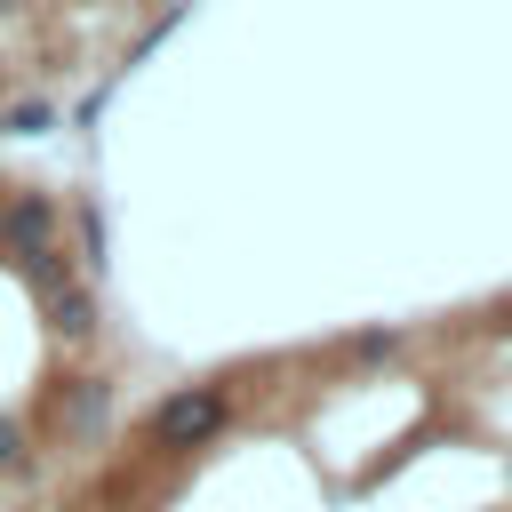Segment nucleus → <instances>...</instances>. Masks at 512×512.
Segmentation results:
<instances>
[{"label": "nucleus", "mask_w": 512, "mask_h": 512, "mask_svg": "<svg viewBox=\"0 0 512 512\" xmlns=\"http://www.w3.org/2000/svg\"><path fill=\"white\" fill-rule=\"evenodd\" d=\"M64 416H72V424L88 432V424L104 416V384H96V376H80V384H72V408H64Z\"/></svg>", "instance_id": "4"}, {"label": "nucleus", "mask_w": 512, "mask_h": 512, "mask_svg": "<svg viewBox=\"0 0 512 512\" xmlns=\"http://www.w3.org/2000/svg\"><path fill=\"white\" fill-rule=\"evenodd\" d=\"M392 344H400V336H392V328H368V336H352V352H360V360H384V352H392Z\"/></svg>", "instance_id": "7"}, {"label": "nucleus", "mask_w": 512, "mask_h": 512, "mask_svg": "<svg viewBox=\"0 0 512 512\" xmlns=\"http://www.w3.org/2000/svg\"><path fill=\"white\" fill-rule=\"evenodd\" d=\"M24 456H32V448H24V424L0 416V472H24Z\"/></svg>", "instance_id": "6"}, {"label": "nucleus", "mask_w": 512, "mask_h": 512, "mask_svg": "<svg viewBox=\"0 0 512 512\" xmlns=\"http://www.w3.org/2000/svg\"><path fill=\"white\" fill-rule=\"evenodd\" d=\"M48 328H56L64 344H80V336L96 328V304H88V288H56V296H48Z\"/></svg>", "instance_id": "3"}, {"label": "nucleus", "mask_w": 512, "mask_h": 512, "mask_svg": "<svg viewBox=\"0 0 512 512\" xmlns=\"http://www.w3.org/2000/svg\"><path fill=\"white\" fill-rule=\"evenodd\" d=\"M224 424H232V392H224V384H176V392L152 408V448H160V456H192V448H208Z\"/></svg>", "instance_id": "1"}, {"label": "nucleus", "mask_w": 512, "mask_h": 512, "mask_svg": "<svg viewBox=\"0 0 512 512\" xmlns=\"http://www.w3.org/2000/svg\"><path fill=\"white\" fill-rule=\"evenodd\" d=\"M0 128H8V136H40V128H48V104H8Z\"/></svg>", "instance_id": "5"}, {"label": "nucleus", "mask_w": 512, "mask_h": 512, "mask_svg": "<svg viewBox=\"0 0 512 512\" xmlns=\"http://www.w3.org/2000/svg\"><path fill=\"white\" fill-rule=\"evenodd\" d=\"M56 232H64V208L48 192H0V256L56 248Z\"/></svg>", "instance_id": "2"}]
</instances>
